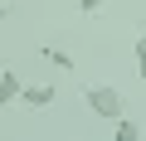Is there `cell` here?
Masks as SVG:
<instances>
[{
    "mask_svg": "<svg viewBox=\"0 0 146 141\" xmlns=\"http://www.w3.org/2000/svg\"><path fill=\"white\" fill-rule=\"evenodd\" d=\"M25 97V83H20V73L15 68H0V107H15Z\"/></svg>",
    "mask_w": 146,
    "mask_h": 141,
    "instance_id": "cell-2",
    "label": "cell"
},
{
    "mask_svg": "<svg viewBox=\"0 0 146 141\" xmlns=\"http://www.w3.org/2000/svg\"><path fill=\"white\" fill-rule=\"evenodd\" d=\"M0 20H10V5H0Z\"/></svg>",
    "mask_w": 146,
    "mask_h": 141,
    "instance_id": "cell-8",
    "label": "cell"
},
{
    "mask_svg": "<svg viewBox=\"0 0 146 141\" xmlns=\"http://www.w3.org/2000/svg\"><path fill=\"white\" fill-rule=\"evenodd\" d=\"M112 136H117V141H136V136H141V122H131V117L122 112V117L112 122Z\"/></svg>",
    "mask_w": 146,
    "mask_h": 141,
    "instance_id": "cell-4",
    "label": "cell"
},
{
    "mask_svg": "<svg viewBox=\"0 0 146 141\" xmlns=\"http://www.w3.org/2000/svg\"><path fill=\"white\" fill-rule=\"evenodd\" d=\"M78 10H83V15H98V10H102V0H78Z\"/></svg>",
    "mask_w": 146,
    "mask_h": 141,
    "instance_id": "cell-7",
    "label": "cell"
},
{
    "mask_svg": "<svg viewBox=\"0 0 146 141\" xmlns=\"http://www.w3.org/2000/svg\"><path fill=\"white\" fill-rule=\"evenodd\" d=\"M83 102H88V112H93V117H102V122H117V117L127 112L122 93H117V88H107V83H93V88H83Z\"/></svg>",
    "mask_w": 146,
    "mask_h": 141,
    "instance_id": "cell-1",
    "label": "cell"
},
{
    "mask_svg": "<svg viewBox=\"0 0 146 141\" xmlns=\"http://www.w3.org/2000/svg\"><path fill=\"white\" fill-rule=\"evenodd\" d=\"M136 78L146 83V34H136Z\"/></svg>",
    "mask_w": 146,
    "mask_h": 141,
    "instance_id": "cell-5",
    "label": "cell"
},
{
    "mask_svg": "<svg viewBox=\"0 0 146 141\" xmlns=\"http://www.w3.org/2000/svg\"><path fill=\"white\" fill-rule=\"evenodd\" d=\"M54 97H58L54 83H25V97H20V102H25V107H49Z\"/></svg>",
    "mask_w": 146,
    "mask_h": 141,
    "instance_id": "cell-3",
    "label": "cell"
},
{
    "mask_svg": "<svg viewBox=\"0 0 146 141\" xmlns=\"http://www.w3.org/2000/svg\"><path fill=\"white\" fill-rule=\"evenodd\" d=\"M44 58H49V63H54V68H63V73H68V68H73V58H68V54H63V49H44Z\"/></svg>",
    "mask_w": 146,
    "mask_h": 141,
    "instance_id": "cell-6",
    "label": "cell"
}]
</instances>
